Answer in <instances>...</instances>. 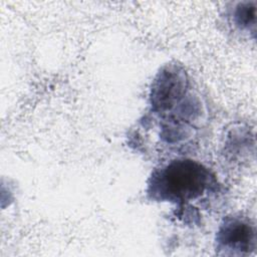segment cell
<instances>
[{"instance_id":"obj_1","label":"cell","mask_w":257,"mask_h":257,"mask_svg":"<svg viewBox=\"0 0 257 257\" xmlns=\"http://www.w3.org/2000/svg\"><path fill=\"white\" fill-rule=\"evenodd\" d=\"M209 184L208 172L199 164L181 160L168 165L153 181V192L162 199L187 201L198 198Z\"/></svg>"},{"instance_id":"obj_2","label":"cell","mask_w":257,"mask_h":257,"mask_svg":"<svg viewBox=\"0 0 257 257\" xmlns=\"http://www.w3.org/2000/svg\"><path fill=\"white\" fill-rule=\"evenodd\" d=\"M218 242L220 249L247 251L253 246L254 232L248 224L240 220H228L219 231Z\"/></svg>"},{"instance_id":"obj_3","label":"cell","mask_w":257,"mask_h":257,"mask_svg":"<svg viewBox=\"0 0 257 257\" xmlns=\"http://www.w3.org/2000/svg\"><path fill=\"white\" fill-rule=\"evenodd\" d=\"M184 90L182 74L176 71H164L153 88V102L161 109L171 108Z\"/></svg>"},{"instance_id":"obj_4","label":"cell","mask_w":257,"mask_h":257,"mask_svg":"<svg viewBox=\"0 0 257 257\" xmlns=\"http://www.w3.org/2000/svg\"><path fill=\"white\" fill-rule=\"evenodd\" d=\"M235 20L237 25H239L240 27L249 28L250 25H254L255 6H251L250 3L241 4V6L236 9Z\"/></svg>"}]
</instances>
